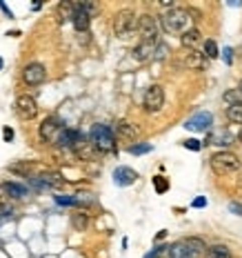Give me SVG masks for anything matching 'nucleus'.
Segmentation results:
<instances>
[{"instance_id":"obj_27","label":"nucleus","mask_w":242,"mask_h":258,"mask_svg":"<svg viewBox=\"0 0 242 258\" xmlns=\"http://www.w3.org/2000/svg\"><path fill=\"white\" fill-rule=\"evenodd\" d=\"M153 187L158 194L169 191V178H165V176H153Z\"/></svg>"},{"instance_id":"obj_29","label":"nucleus","mask_w":242,"mask_h":258,"mask_svg":"<svg viewBox=\"0 0 242 258\" xmlns=\"http://www.w3.org/2000/svg\"><path fill=\"white\" fill-rule=\"evenodd\" d=\"M53 201L62 207H73V196H53Z\"/></svg>"},{"instance_id":"obj_38","label":"nucleus","mask_w":242,"mask_h":258,"mask_svg":"<svg viewBox=\"0 0 242 258\" xmlns=\"http://www.w3.org/2000/svg\"><path fill=\"white\" fill-rule=\"evenodd\" d=\"M3 67H5V60H3V58H0V72H3Z\"/></svg>"},{"instance_id":"obj_1","label":"nucleus","mask_w":242,"mask_h":258,"mask_svg":"<svg viewBox=\"0 0 242 258\" xmlns=\"http://www.w3.org/2000/svg\"><path fill=\"white\" fill-rule=\"evenodd\" d=\"M89 145L100 154H114L116 152V136H114V129L109 125H98L91 127L89 132Z\"/></svg>"},{"instance_id":"obj_11","label":"nucleus","mask_w":242,"mask_h":258,"mask_svg":"<svg viewBox=\"0 0 242 258\" xmlns=\"http://www.w3.org/2000/svg\"><path fill=\"white\" fill-rule=\"evenodd\" d=\"M213 122V116L209 114V111H198V114H193L191 118H187L185 127L191 129V132H207L209 127H211Z\"/></svg>"},{"instance_id":"obj_8","label":"nucleus","mask_w":242,"mask_h":258,"mask_svg":"<svg viewBox=\"0 0 242 258\" xmlns=\"http://www.w3.org/2000/svg\"><path fill=\"white\" fill-rule=\"evenodd\" d=\"M62 129H64L62 118L49 116V118H45V120H42V125H40V129H38V134H40V138H42L45 143H56Z\"/></svg>"},{"instance_id":"obj_19","label":"nucleus","mask_w":242,"mask_h":258,"mask_svg":"<svg viewBox=\"0 0 242 258\" xmlns=\"http://www.w3.org/2000/svg\"><path fill=\"white\" fill-rule=\"evenodd\" d=\"M96 205V196L89 191H78L73 194V207H94Z\"/></svg>"},{"instance_id":"obj_7","label":"nucleus","mask_w":242,"mask_h":258,"mask_svg":"<svg viewBox=\"0 0 242 258\" xmlns=\"http://www.w3.org/2000/svg\"><path fill=\"white\" fill-rule=\"evenodd\" d=\"M142 107L149 111V114H158V111L165 107V89L160 87V85H151V87L144 91Z\"/></svg>"},{"instance_id":"obj_15","label":"nucleus","mask_w":242,"mask_h":258,"mask_svg":"<svg viewBox=\"0 0 242 258\" xmlns=\"http://www.w3.org/2000/svg\"><path fill=\"white\" fill-rule=\"evenodd\" d=\"M0 189H3V194H7L9 198H16V201L29 196V189H27L25 185H20V182H12V180L3 182V185H0Z\"/></svg>"},{"instance_id":"obj_26","label":"nucleus","mask_w":242,"mask_h":258,"mask_svg":"<svg viewBox=\"0 0 242 258\" xmlns=\"http://www.w3.org/2000/svg\"><path fill=\"white\" fill-rule=\"evenodd\" d=\"M218 53H220V51H218L216 40H204V53H202V56L207 58V60H209V58H216Z\"/></svg>"},{"instance_id":"obj_20","label":"nucleus","mask_w":242,"mask_h":258,"mask_svg":"<svg viewBox=\"0 0 242 258\" xmlns=\"http://www.w3.org/2000/svg\"><path fill=\"white\" fill-rule=\"evenodd\" d=\"M204 258H231V251L224 245H211L204 251Z\"/></svg>"},{"instance_id":"obj_30","label":"nucleus","mask_w":242,"mask_h":258,"mask_svg":"<svg viewBox=\"0 0 242 258\" xmlns=\"http://www.w3.org/2000/svg\"><path fill=\"white\" fill-rule=\"evenodd\" d=\"M182 145H185L187 149H191V152H200V149H202V143L196 141V138H189V141H185Z\"/></svg>"},{"instance_id":"obj_5","label":"nucleus","mask_w":242,"mask_h":258,"mask_svg":"<svg viewBox=\"0 0 242 258\" xmlns=\"http://www.w3.org/2000/svg\"><path fill=\"white\" fill-rule=\"evenodd\" d=\"M211 169L216 171V174H233V171L240 169V158L235 156L233 152H218L211 156Z\"/></svg>"},{"instance_id":"obj_18","label":"nucleus","mask_w":242,"mask_h":258,"mask_svg":"<svg viewBox=\"0 0 242 258\" xmlns=\"http://www.w3.org/2000/svg\"><path fill=\"white\" fill-rule=\"evenodd\" d=\"M180 40H182V45L187 47V49H193V47H198L200 45V31L198 29H193V27H189V29L185 31V34L180 36Z\"/></svg>"},{"instance_id":"obj_40","label":"nucleus","mask_w":242,"mask_h":258,"mask_svg":"<svg viewBox=\"0 0 242 258\" xmlns=\"http://www.w3.org/2000/svg\"><path fill=\"white\" fill-rule=\"evenodd\" d=\"M240 141H242V132H240Z\"/></svg>"},{"instance_id":"obj_9","label":"nucleus","mask_w":242,"mask_h":258,"mask_svg":"<svg viewBox=\"0 0 242 258\" xmlns=\"http://www.w3.org/2000/svg\"><path fill=\"white\" fill-rule=\"evenodd\" d=\"M16 114H18L23 120H34L36 116H38V103H36V98L34 96H18L16 98Z\"/></svg>"},{"instance_id":"obj_34","label":"nucleus","mask_w":242,"mask_h":258,"mask_svg":"<svg viewBox=\"0 0 242 258\" xmlns=\"http://www.w3.org/2000/svg\"><path fill=\"white\" fill-rule=\"evenodd\" d=\"M3 134H5V141H7V143H12V141H14V136H16L12 127H5V129H3Z\"/></svg>"},{"instance_id":"obj_16","label":"nucleus","mask_w":242,"mask_h":258,"mask_svg":"<svg viewBox=\"0 0 242 258\" xmlns=\"http://www.w3.org/2000/svg\"><path fill=\"white\" fill-rule=\"evenodd\" d=\"M182 62H185L189 69H204L207 67V58H204L202 53H198L196 49H187L182 53Z\"/></svg>"},{"instance_id":"obj_37","label":"nucleus","mask_w":242,"mask_h":258,"mask_svg":"<svg viewBox=\"0 0 242 258\" xmlns=\"http://www.w3.org/2000/svg\"><path fill=\"white\" fill-rule=\"evenodd\" d=\"M0 9H3V12H5V14H7V16H9V18H14V14H12V12H9V7H7V5H5V3H0Z\"/></svg>"},{"instance_id":"obj_35","label":"nucleus","mask_w":242,"mask_h":258,"mask_svg":"<svg viewBox=\"0 0 242 258\" xmlns=\"http://www.w3.org/2000/svg\"><path fill=\"white\" fill-rule=\"evenodd\" d=\"M193 207H196V209H200V207H207V198H204V196H198L196 201H193Z\"/></svg>"},{"instance_id":"obj_14","label":"nucleus","mask_w":242,"mask_h":258,"mask_svg":"<svg viewBox=\"0 0 242 258\" xmlns=\"http://www.w3.org/2000/svg\"><path fill=\"white\" fill-rule=\"evenodd\" d=\"M180 245L185 247V251L189 254V258H198L202 254L207 247H204V240L202 238H196V236H189V238H182Z\"/></svg>"},{"instance_id":"obj_13","label":"nucleus","mask_w":242,"mask_h":258,"mask_svg":"<svg viewBox=\"0 0 242 258\" xmlns=\"http://www.w3.org/2000/svg\"><path fill=\"white\" fill-rule=\"evenodd\" d=\"M138 180V171H133L131 167H116L114 169V182L118 187H129Z\"/></svg>"},{"instance_id":"obj_31","label":"nucleus","mask_w":242,"mask_h":258,"mask_svg":"<svg viewBox=\"0 0 242 258\" xmlns=\"http://www.w3.org/2000/svg\"><path fill=\"white\" fill-rule=\"evenodd\" d=\"M167 51H169V47L167 45H163V42H158V45H155V49H153V58H165L167 56Z\"/></svg>"},{"instance_id":"obj_2","label":"nucleus","mask_w":242,"mask_h":258,"mask_svg":"<svg viewBox=\"0 0 242 258\" xmlns=\"http://www.w3.org/2000/svg\"><path fill=\"white\" fill-rule=\"evenodd\" d=\"M189 12L187 9H180V7H171L169 12H165L160 16V25L167 34H185L189 29Z\"/></svg>"},{"instance_id":"obj_28","label":"nucleus","mask_w":242,"mask_h":258,"mask_svg":"<svg viewBox=\"0 0 242 258\" xmlns=\"http://www.w3.org/2000/svg\"><path fill=\"white\" fill-rule=\"evenodd\" d=\"M12 216H14V207L7 205V203H0V225L7 223Z\"/></svg>"},{"instance_id":"obj_22","label":"nucleus","mask_w":242,"mask_h":258,"mask_svg":"<svg viewBox=\"0 0 242 258\" xmlns=\"http://www.w3.org/2000/svg\"><path fill=\"white\" fill-rule=\"evenodd\" d=\"M222 100H224V103H227L229 107H231V105H242V91H240V89H229V91H224Z\"/></svg>"},{"instance_id":"obj_12","label":"nucleus","mask_w":242,"mask_h":258,"mask_svg":"<svg viewBox=\"0 0 242 258\" xmlns=\"http://www.w3.org/2000/svg\"><path fill=\"white\" fill-rule=\"evenodd\" d=\"M114 136H116V138H120V141H125V143H133L138 136H140V132H138V127L133 125V122H129V120H120V122L116 125Z\"/></svg>"},{"instance_id":"obj_10","label":"nucleus","mask_w":242,"mask_h":258,"mask_svg":"<svg viewBox=\"0 0 242 258\" xmlns=\"http://www.w3.org/2000/svg\"><path fill=\"white\" fill-rule=\"evenodd\" d=\"M23 80L25 85H29V87H38L47 80V69L45 64L40 62H29L27 67L23 69Z\"/></svg>"},{"instance_id":"obj_36","label":"nucleus","mask_w":242,"mask_h":258,"mask_svg":"<svg viewBox=\"0 0 242 258\" xmlns=\"http://www.w3.org/2000/svg\"><path fill=\"white\" fill-rule=\"evenodd\" d=\"M229 209H231L233 214H238V216H242V205H238V203H231Z\"/></svg>"},{"instance_id":"obj_3","label":"nucleus","mask_w":242,"mask_h":258,"mask_svg":"<svg viewBox=\"0 0 242 258\" xmlns=\"http://www.w3.org/2000/svg\"><path fill=\"white\" fill-rule=\"evenodd\" d=\"M136 25H138V16L131 12V9H120L116 16H114V34L116 38L120 40H127L133 36L136 31Z\"/></svg>"},{"instance_id":"obj_4","label":"nucleus","mask_w":242,"mask_h":258,"mask_svg":"<svg viewBox=\"0 0 242 258\" xmlns=\"http://www.w3.org/2000/svg\"><path fill=\"white\" fill-rule=\"evenodd\" d=\"M138 34H140V42H147V45H158V31H160V25H158V18L151 14H142L138 18V25H136Z\"/></svg>"},{"instance_id":"obj_6","label":"nucleus","mask_w":242,"mask_h":258,"mask_svg":"<svg viewBox=\"0 0 242 258\" xmlns=\"http://www.w3.org/2000/svg\"><path fill=\"white\" fill-rule=\"evenodd\" d=\"M96 14V5L94 3H76L73 5V16H71V23L76 27V31L85 34L91 25V16Z\"/></svg>"},{"instance_id":"obj_17","label":"nucleus","mask_w":242,"mask_h":258,"mask_svg":"<svg viewBox=\"0 0 242 258\" xmlns=\"http://www.w3.org/2000/svg\"><path fill=\"white\" fill-rule=\"evenodd\" d=\"M153 49H155V45H147V42H138L136 47H133V58H136L138 62H147V60H151L153 58Z\"/></svg>"},{"instance_id":"obj_23","label":"nucleus","mask_w":242,"mask_h":258,"mask_svg":"<svg viewBox=\"0 0 242 258\" xmlns=\"http://www.w3.org/2000/svg\"><path fill=\"white\" fill-rule=\"evenodd\" d=\"M151 145H149V143H133V145H129V147H127V152L129 154H133V156H142V154H149V152H151Z\"/></svg>"},{"instance_id":"obj_33","label":"nucleus","mask_w":242,"mask_h":258,"mask_svg":"<svg viewBox=\"0 0 242 258\" xmlns=\"http://www.w3.org/2000/svg\"><path fill=\"white\" fill-rule=\"evenodd\" d=\"M222 58H224V62H227V64H231V62H233V49H231V47H224V49H222Z\"/></svg>"},{"instance_id":"obj_25","label":"nucleus","mask_w":242,"mask_h":258,"mask_svg":"<svg viewBox=\"0 0 242 258\" xmlns=\"http://www.w3.org/2000/svg\"><path fill=\"white\" fill-rule=\"evenodd\" d=\"M227 118L231 122H240L242 125V105H231L227 109Z\"/></svg>"},{"instance_id":"obj_39","label":"nucleus","mask_w":242,"mask_h":258,"mask_svg":"<svg viewBox=\"0 0 242 258\" xmlns=\"http://www.w3.org/2000/svg\"><path fill=\"white\" fill-rule=\"evenodd\" d=\"M238 89H240V91H242V80H240V87H238Z\"/></svg>"},{"instance_id":"obj_24","label":"nucleus","mask_w":242,"mask_h":258,"mask_svg":"<svg viewBox=\"0 0 242 258\" xmlns=\"http://www.w3.org/2000/svg\"><path fill=\"white\" fill-rule=\"evenodd\" d=\"M71 225H73V229H78V232H85V229H87V225H89L87 214H73V216H71Z\"/></svg>"},{"instance_id":"obj_32","label":"nucleus","mask_w":242,"mask_h":258,"mask_svg":"<svg viewBox=\"0 0 242 258\" xmlns=\"http://www.w3.org/2000/svg\"><path fill=\"white\" fill-rule=\"evenodd\" d=\"M167 251V247H153L151 251H147V254H144L142 258H160Z\"/></svg>"},{"instance_id":"obj_21","label":"nucleus","mask_w":242,"mask_h":258,"mask_svg":"<svg viewBox=\"0 0 242 258\" xmlns=\"http://www.w3.org/2000/svg\"><path fill=\"white\" fill-rule=\"evenodd\" d=\"M73 16V3H60L58 5V23H67Z\"/></svg>"}]
</instances>
